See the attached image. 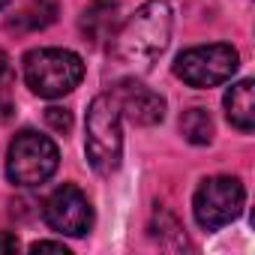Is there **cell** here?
<instances>
[{"instance_id":"6da1fadb","label":"cell","mask_w":255,"mask_h":255,"mask_svg":"<svg viewBox=\"0 0 255 255\" xmlns=\"http://www.w3.org/2000/svg\"><path fill=\"white\" fill-rule=\"evenodd\" d=\"M171 27H174V15L168 0H147L114 33V51L123 63H129L135 69H150L156 57L168 48Z\"/></svg>"},{"instance_id":"7a4b0ae2","label":"cell","mask_w":255,"mask_h":255,"mask_svg":"<svg viewBox=\"0 0 255 255\" xmlns=\"http://www.w3.org/2000/svg\"><path fill=\"white\" fill-rule=\"evenodd\" d=\"M84 153L93 171L111 174L123 159V129H120V108L111 93H102L87 108L84 123Z\"/></svg>"},{"instance_id":"3957f363","label":"cell","mask_w":255,"mask_h":255,"mask_svg":"<svg viewBox=\"0 0 255 255\" xmlns=\"http://www.w3.org/2000/svg\"><path fill=\"white\" fill-rule=\"evenodd\" d=\"M84 78V60L69 48H33L24 54V81L36 96L57 99Z\"/></svg>"},{"instance_id":"277c9868","label":"cell","mask_w":255,"mask_h":255,"mask_svg":"<svg viewBox=\"0 0 255 255\" xmlns=\"http://www.w3.org/2000/svg\"><path fill=\"white\" fill-rule=\"evenodd\" d=\"M57 162H60V150L48 135L21 129L6 153V177L15 186H39L57 171Z\"/></svg>"},{"instance_id":"5b68a950","label":"cell","mask_w":255,"mask_h":255,"mask_svg":"<svg viewBox=\"0 0 255 255\" xmlns=\"http://www.w3.org/2000/svg\"><path fill=\"white\" fill-rule=\"evenodd\" d=\"M243 201H246V189L237 177H228V174L207 177L192 198L195 222L207 231H219L240 216Z\"/></svg>"},{"instance_id":"8992f818","label":"cell","mask_w":255,"mask_h":255,"mask_svg":"<svg viewBox=\"0 0 255 255\" xmlns=\"http://www.w3.org/2000/svg\"><path fill=\"white\" fill-rule=\"evenodd\" d=\"M240 66V57L231 45L213 42V45H195L177 54L174 60V75L186 81L189 87H216L225 84Z\"/></svg>"},{"instance_id":"52a82bcc","label":"cell","mask_w":255,"mask_h":255,"mask_svg":"<svg viewBox=\"0 0 255 255\" xmlns=\"http://www.w3.org/2000/svg\"><path fill=\"white\" fill-rule=\"evenodd\" d=\"M42 216H45V222L54 231L69 234V237H84L90 231V225H93V207H90L87 195L78 186H72V183L57 186L45 198Z\"/></svg>"},{"instance_id":"ba28073f","label":"cell","mask_w":255,"mask_h":255,"mask_svg":"<svg viewBox=\"0 0 255 255\" xmlns=\"http://www.w3.org/2000/svg\"><path fill=\"white\" fill-rule=\"evenodd\" d=\"M111 96H114L120 114H126L135 126H156V123L165 120V99L156 90L144 87L141 81H135V78L117 81Z\"/></svg>"},{"instance_id":"9c48e42d","label":"cell","mask_w":255,"mask_h":255,"mask_svg":"<svg viewBox=\"0 0 255 255\" xmlns=\"http://www.w3.org/2000/svg\"><path fill=\"white\" fill-rule=\"evenodd\" d=\"M81 33L99 45L102 39H114L117 33V0H93L81 15Z\"/></svg>"},{"instance_id":"30bf717a","label":"cell","mask_w":255,"mask_h":255,"mask_svg":"<svg viewBox=\"0 0 255 255\" xmlns=\"http://www.w3.org/2000/svg\"><path fill=\"white\" fill-rule=\"evenodd\" d=\"M222 102H225V117H228V123L234 126V129H240V132H252V126H255L252 81H249V78H243V81L231 84Z\"/></svg>"},{"instance_id":"8fae6325","label":"cell","mask_w":255,"mask_h":255,"mask_svg":"<svg viewBox=\"0 0 255 255\" xmlns=\"http://www.w3.org/2000/svg\"><path fill=\"white\" fill-rule=\"evenodd\" d=\"M54 0H30V3L9 21V30H39L54 21Z\"/></svg>"},{"instance_id":"7c38bea8","label":"cell","mask_w":255,"mask_h":255,"mask_svg":"<svg viewBox=\"0 0 255 255\" xmlns=\"http://www.w3.org/2000/svg\"><path fill=\"white\" fill-rule=\"evenodd\" d=\"M180 132L189 144H210L213 141V120L204 108H189L180 114Z\"/></svg>"},{"instance_id":"4fadbf2b","label":"cell","mask_w":255,"mask_h":255,"mask_svg":"<svg viewBox=\"0 0 255 255\" xmlns=\"http://www.w3.org/2000/svg\"><path fill=\"white\" fill-rule=\"evenodd\" d=\"M45 123L51 126L54 132H69L72 129V111L69 108H60V105H51L48 111H45Z\"/></svg>"},{"instance_id":"5bb4252c","label":"cell","mask_w":255,"mask_h":255,"mask_svg":"<svg viewBox=\"0 0 255 255\" xmlns=\"http://www.w3.org/2000/svg\"><path fill=\"white\" fill-rule=\"evenodd\" d=\"M30 252H57V255H69V246L54 243V240H36V243L30 246Z\"/></svg>"},{"instance_id":"9a60e30c","label":"cell","mask_w":255,"mask_h":255,"mask_svg":"<svg viewBox=\"0 0 255 255\" xmlns=\"http://www.w3.org/2000/svg\"><path fill=\"white\" fill-rule=\"evenodd\" d=\"M18 237L9 234V231H0V252H18Z\"/></svg>"},{"instance_id":"2e32d148","label":"cell","mask_w":255,"mask_h":255,"mask_svg":"<svg viewBox=\"0 0 255 255\" xmlns=\"http://www.w3.org/2000/svg\"><path fill=\"white\" fill-rule=\"evenodd\" d=\"M9 75V57L3 54V51H0V81H3Z\"/></svg>"},{"instance_id":"e0dca14e","label":"cell","mask_w":255,"mask_h":255,"mask_svg":"<svg viewBox=\"0 0 255 255\" xmlns=\"http://www.w3.org/2000/svg\"><path fill=\"white\" fill-rule=\"evenodd\" d=\"M9 117V102H0V120Z\"/></svg>"},{"instance_id":"ac0fdd59","label":"cell","mask_w":255,"mask_h":255,"mask_svg":"<svg viewBox=\"0 0 255 255\" xmlns=\"http://www.w3.org/2000/svg\"><path fill=\"white\" fill-rule=\"evenodd\" d=\"M6 3H9V0H0V9H3V6H6Z\"/></svg>"}]
</instances>
